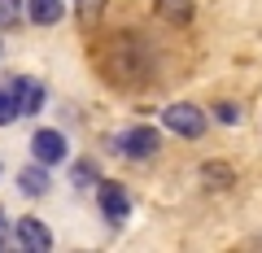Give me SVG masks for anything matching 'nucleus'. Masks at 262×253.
<instances>
[{
	"label": "nucleus",
	"mask_w": 262,
	"mask_h": 253,
	"mask_svg": "<svg viewBox=\"0 0 262 253\" xmlns=\"http://www.w3.org/2000/svg\"><path fill=\"white\" fill-rule=\"evenodd\" d=\"M101 210H105V218H114V223H122L127 218V210H131V197H127V188L122 183H101Z\"/></svg>",
	"instance_id": "39448f33"
},
{
	"label": "nucleus",
	"mask_w": 262,
	"mask_h": 253,
	"mask_svg": "<svg viewBox=\"0 0 262 253\" xmlns=\"http://www.w3.org/2000/svg\"><path fill=\"white\" fill-rule=\"evenodd\" d=\"M118 153H127V157H153L158 153V131L153 127H131V131H122Z\"/></svg>",
	"instance_id": "7ed1b4c3"
},
{
	"label": "nucleus",
	"mask_w": 262,
	"mask_h": 253,
	"mask_svg": "<svg viewBox=\"0 0 262 253\" xmlns=\"http://www.w3.org/2000/svg\"><path fill=\"white\" fill-rule=\"evenodd\" d=\"M18 240L27 244V249H35V253H48V249H53V236H48V227L35 223V218H22V223H18Z\"/></svg>",
	"instance_id": "423d86ee"
},
{
	"label": "nucleus",
	"mask_w": 262,
	"mask_h": 253,
	"mask_svg": "<svg viewBox=\"0 0 262 253\" xmlns=\"http://www.w3.org/2000/svg\"><path fill=\"white\" fill-rule=\"evenodd\" d=\"M27 13L39 27H53V22L61 18V0H27Z\"/></svg>",
	"instance_id": "6e6552de"
},
{
	"label": "nucleus",
	"mask_w": 262,
	"mask_h": 253,
	"mask_svg": "<svg viewBox=\"0 0 262 253\" xmlns=\"http://www.w3.org/2000/svg\"><path fill=\"white\" fill-rule=\"evenodd\" d=\"M13 101H18V113L22 118H31V113H39V105H44V87L35 83V79H13Z\"/></svg>",
	"instance_id": "20e7f679"
},
{
	"label": "nucleus",
	"mask_w": 262,
	"mask_h": 253,
	"mask_svg": "<svg viewBox=\"0 0 262 253\" xmlns=\"http://www.w3.org/2000/svg\"><path fill=\"white\" fill-rule=\"evenodd\" d=\"M219 122H236V118H241V109H236V105H219Z\"/></svg>",
	"instance_id": "f8f14e48"
},
{
	"label": "nucleus",
	"mask_w": 262,
	"mask_h": 253,
	"mask_svg": "<svg viewBox=\"0 0 262 253\" xmlns=\"http://www.w3.org/2000/svg\"><path fill=\"white\" fill-rule=\"evenodd\" d=\"M88 179H96V166L92 162H79L75 166V183H88Z\"/></svg>",
	"instance_id": "9b49d317"
},
{
	"label": "nucleus",
	"mask_w": 262,
	"mask_h": 253,
	"mask_svg": "<svg viewBox=\"0 0 262 253\" xmlns=\"http://www.w3.org/2000/svg\"><path fill=\"white\" fill-rule=\"evenodd\" d=\"M13 118H18V101H13V92H0V127H9Z\"/></svg>",
	"instance_id": "9d476101"
},
{
	"label": "nucleus",
	"mask_w": 262,
	"mask_h": 253,
	"mask_svg": "<svg viewBox=\"0 0 262 253\" xmlns=\"http://www.w3.org/2000/svg\"><path fill=\"white\" fill-rule=\"evenodd\" d=\"M18 188L27 192V197H44L48 192V170H44V162H35V166H27L18 175Z\"/></svg>",
	"instance_id": "0eeeda50"
},
{
	"label": "nucleus",
	"mask_w": 262,
	"mask_h": 253,
	"mask_svg": "<svg viewBox=\"0 0 262 253\" xmlns=\"http://www.w3.org/2000/svg\"><path fill=\"white\" fill-rule=\"evenodd\" d=\"M31 153H35V162H44V166H53V162H66V135L53 131V127H44V131L31 135Z\"/></svg>",
	"instance_id": "f03ea898"
},
{
	"label": "nucleus",
	"mask_w": 262,
	"mask_h": 253,
	"mask_svg": "<svg viewBox=\"0 0 262 253\" xmlns=\"http://www.w3.org/2000/svg\"><path fill=\"white\" fill-rule=\"evenodd\" d=\"M162 122H166L170 131L188 135V140H196V135L206 131V113L196 109V105H170V109H162Z\"/></svg>",
	"instance_id": "f257e3e1"
},
{
	"label": "nucleus",
	"mask_w": 262,
	"mask_h": 253,
	"mask_svg": "<svg viewBox=\"0 0 262 253\" xmlns=\"http://www.w3.org/2000/svg\"><path fill=\"white\" fill-rule=\"evenodd\" d=\"M158 13L170 22H188L192 18V0H158Z\"/></svg>",
	"instance_id": "1a4fd4ad"
}]
</instances>
